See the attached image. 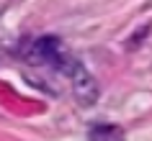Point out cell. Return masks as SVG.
I'll return each mask as SVG.
<instances>
[{"label": "cell", "instance_id": "cell-1", "mask_svg": "<svg viewBox=\"0 0 152 141\" xmlns=\"http://www.w3.org/2000/svg\"><path fill=\"white\" fill-rule=\"evenodd\" d=\"M67 77H70V87H72V95L80 100V105H96L98 103V95H101V87H98V80L90 74L80 62L70 59L67 67Z\"/></svg>", "mask_w": 152, "mask_h": 141}, {"label": "cell", "instance_id": "cell-2", "mask_svg": "<svg viewBox=\"0 0 152 141\" xmlns=\"http://www.w3.org/2000/svg\"><path fill=\"white\" fill-rule=\"evenodd\" d=\"M106 141H124V136H121V131H106Z\"/></svg>", "mask_w": 152, "mask_h": 141}]
</instances>
